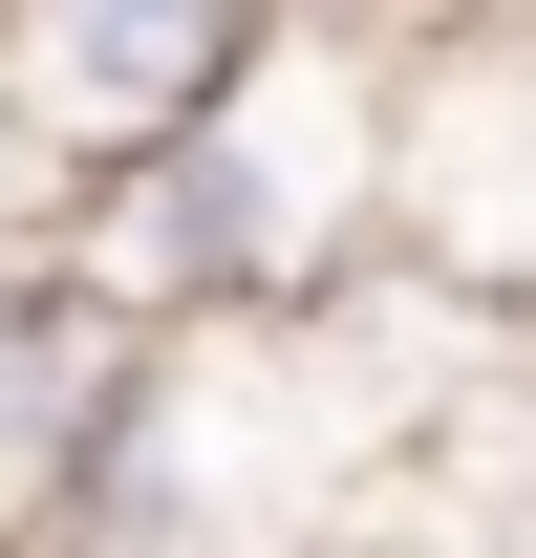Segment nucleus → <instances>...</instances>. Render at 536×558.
Returning a JSON list of instances; mask_svg holds the SVG:
<instances>
[{
    "label": "nucleus",
    "instance_id": "1",
    "mask_svg": "<svg viewBox=\"0 0 536 558\" xmlns=\"http://www.w3.org/2000/svg\"><path fill=\"white\" fill-rule=\"evenodd\" d=\"M387 258L536 323V0L515 22H387Z\"/></svg>",
    "mask_w": 536,
    "mask_h": 558
},
{
    "label": "nucleus",
    "instance_id": "2",
    "mask_svg": "<svg viewBox=\"0 0 536 558\" xmlns=\"http://www.w3.org/2000/svg\"><path fill=\"white\" fill-rule=\"evenodd\" d=\"M279 0H0V172H108V150L194 130L215 86L258 65Z\"/></svg>",
    "mask_w": 536,
    "mask_h": 558
},
{
    "label": "nucleus",
    "instance_id": "3",
    "mask_svg": "<svg viewBox=\"0 0 536 558\" xmlns=\"http://www.w3.org/2000/svg\"><path fill=\"white\" fill-rule=\"evenodd\" d=\"M130 365H150V323H108L65 258H22V236H0V537L86 473V429L130 409Z\"/></svg>",
    "mask_w": 536,
    "mask_h": 558
},
{
    "label": "nucleus",
    "instance_id": "4",
    "mask_svg": "<svg viewBox=\"0 0 536 558\" xmlns=\"http://www.w3.org/2000/svg\"><path fill=\"white\" fill-rule=\"evenodd\" d=\"M279 22H407V0H279Z\"/></svg>",
    "mask_w": 536,
    "mask_h": 558
},
{
    "label": "nucleus",
    "instance_id": "5",
    "mask_svg": "<svg viewBox=\"0 0 536 558\" xmlns=\"http://www.w3.org/2000/svg\"><path fill=\"white\" fill-rule=\"evenodd\" d=\"M407 22H515V0H407Z\"/></svg>",
    "mask_w": 536,
    "mask_h": 558
}]
</instances>
